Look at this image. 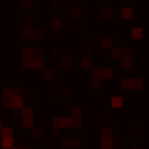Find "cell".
<instances>
[{
  "instance_id": "cell-11",
  "label": "cell",
  "mask_w": 149,
  "mask_h": 149,
  "mask_svg": "<svg viewBox=\"0 0 149 149\" xmlns=\"http://www.w3.org/2000/svg\"><path fill=\"white\" fill-rule=\"evenodd\" d=\"M15 149H31V147H15Z\"/></svg>"
},
{
  "instance_id": "cell-7",
  "label": "cell",
  "mask_w": 149,
  "mask_h": 149,
  "mask_svg": "<svg viewBox=\"0 0 149 149\" xmlns=\"http://www.w3.org/2000/svg\"><path fill=\"white\" fill-rule=\"evenodd\" d=\"M101 46H105V48H110V46H112V42H110V40H107V37H105V40H101Z\"/></svg>"
},
{
  "instance_id": "cell-10",
  "label": "cell",
  "mask_w": 149,
  "mask_h": 149,
  "mask_svg": "<svg viewBox=\"0 0 149 149\" xmlns=\"http://www.w3.org/2000/svg\"><path fill=\"white\" fill-rule=\"evenodd\" d=\"M70 64H72L70 59H64V61H61V66H64V68H70Z\"/></svg>"
},
{
  "instance_id": "cell-8",
  "label": "cell",
  "mask_w": 149,
  "mask_h": 149,
  "mask_svg": "<svg viewBox=\"0 0 149 149\" xmlns=\"http://www.w3.org/2000/svg\"><path fill=\"white\" fill-rule=\"evenodd\" d=\"M53 26L59 29V26H61V20H59V18H55V20H53Z\"/></svg>"
},
{
  "instance_id": "cell-2",
  "label": "cell",
  "mask_w": 149,
  "mask_h": 149,
  "mask_svg": "<svg viewBox=\"0 0 149 149\" xmlns=\"http://www.w3.org/2000/svg\"><path fill=\"white\" fill-rule=\"evenodd\" d=\"M123 86H125V88H130V90H134V88H140V86H143V81H140V79H125V81H123Z\"/></svg>"
},
{
  "instance_id": "cell-5",
  "label": "cell",
  "mask_w": 149,
  "mask_h": 149,
  "mask_svg": "<svg viewBox=\"0 0 149 149\" xmlns=\"http://www.w3.org/2000/svg\"><path fill=\"white\" fill-rule=\"evenodd\" d=\"M132 37L140 40V37H143V29H132Z\"/></svg>"
},
{
  "instance_id": "cell-6",
  "label": "cell",
  "mask_w": 149,
  "mask_h": 149,
  "mask_svg": "<svg viewBox=\"0 0 149 149\" xmlns=\"http://www.w3.org/2000/svg\"><path fill=\"white\" fill-rule=\"evenodd\" d=\"M112 103H114V107H121L123 105V99L121 97H114V99H112Z\"/></svg>"
},
{
  "instance_id": "cell-3",
  "label": "cell",
  "mask_w": 149,
  "mask_h": 149,
  "mask_svg": "<svg viewBox=\"0 0 149 149\" xmlns=\"http://www.w3.org/2000/svg\"><path fill=\"white\" fill-rule=\"evenodd\" d=\"M97 74L101 77V79H110V77H112V70H110V68H101Z\"/></svg>"
},
{
  "instance_id": "cell-9",
  "label": "cell",
  "mask_w": 149,
  "mask_h": 149,
  "mask_svg": "<svg viewBox=\"0 0 149 149\" xmlns=\"http://www.w3.org/2000/svg\"><path fill=\"white\" fill-rule=\"evenodd\" d=\"M42 134H44V132L40 130V127H35V130H33V136H42Z\"/></svg>"
},
{
  "instance_id": "cell-4",
  "label": "cell",
  "mask_w": 149,
  "mask_h": 149,
  "mask_svg": "<svg viewBox=\"0 0 149 149\" xmlns=\"http://www.w3.org/2000/svg\"><path fill=\"white\" fill-rule=\"evenodd\" d=\"M0 145H2L5 149H11V147H13V138H2V143H0ZM13 149H15V147H13Z\"/></svg>"
},
{
  "instance_id": "cell-1",
  "label": "cell",
  "mask_w": 149,
  "mask_h": 149,
  "mask_svg": "<svg viewBox=\"0 0 149 149\" xmlns=\"http://www.w3.org/2000/svg\"><path fill=\"white\" fill-rule=\"evenodd\" d=\"M22 125L24 127L33 125V107H24V110H22Z\"/></svg>"
},
{
  "instance_id": "cell-12",
  "label": "cell",
  "mask_w": 149,
  "mask_h": 149,
  "mask_svg": "<svg viewBox=\"0 0 149 149\" xmlns=\"http://www.w3.org/2000/svg\"><path fill=\"white\" fill-rule=\"evenodd\" d=\"M134 149H138V147H134Z\"/></svg>"
}]
</instances>
